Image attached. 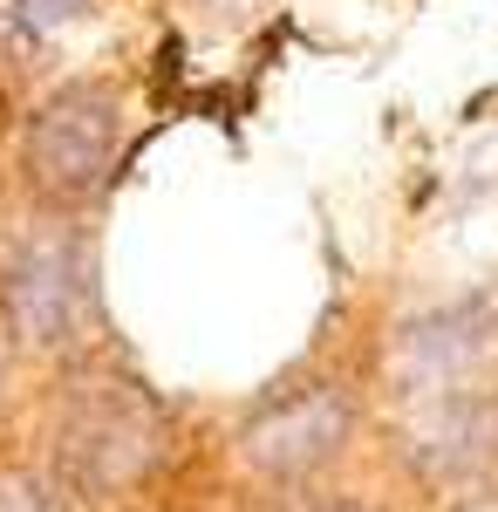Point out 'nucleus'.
<instances>
[{
  "label": "nucleus",
  "instance_id": "1",
  "mask_svg": "<svg viewBox=\"0 0 498 512\" xmlns=\"http://www.w3.org/2000/svg\"><path fill=\"white\" fill-rule=\"evenodd\" d=\"M35 451L82 512L151 506L185 465V417L151 376L116 349L48 369L35 403Z\"/></svg>",
  "mask_w": 498,
  "mask_h": 512
},
{
  "label": "nucleus",
  "instance_id": "2",
  "mask_svg": "<svg viewBox=\"0 0 498 512\" xmlns=\"http://www.w3.org/2000/svg\"><path fill=\"white\" fill-rule=\"evenodd\" d=\"M369 424H376V349H314L239 403L226 431V465L253 499L301 506L335 492Z\"/></svg>",
  "mask_w": 498,
  "mask_h": 512
},
{
  "label": "nucleus",
  "instance_id": "3",
  "mask_svg": "<svg viewBox=\"0 0 498 512\" xmlns=\"http://www.w3.org/2000/svg\"><path fill=\"white\" fill-rule=\"evenodd\" d=\"M0 335L21 369H69L110 349L96 212H48L14 198V212L0 219Z\"/></svg>",
  "mask_w": 498,
  "mask_h": 512
},
{
  "label": "nucleus",
  "instance_id": "4",
  "mask_svg": "<svg viewBox=\"0 0 498 512\" xmlns=\"http://www.w3.org/2000/svg\"><path fill=\"white\" fill-rule=\"evenodd\" d=\"M130 158V96L110 76L48 82L14 123V198L48 212H96Z\"/></svg>",
  "mask_w": 498,
  "mask_h": 512
},
{
  "label": "nucleus",
  "instance_id": "5",
  "mask_svg": "<svg viewBox=\"0 0 498 512\" xmlns=\"http://www.w3.org/2000/svg\"><path fill=\"white\" fill-rule=\"evenodd\" d=\"M376 424H383L396 478L417 499H437L458 512L498 492V383L376 403Z\"/></svg>",
  "mask_w": 498,
  "mask_h": 512
},
{
  "label": "nucleus",
  "instance_id": "6",
  "mask_svg": "<svg viewBox=\"0 0 498 512\" xmlns=\"http://www.w3.org/2000/svg\"><path fill=\"white\" fill-rule=\"evenodd\" d=\"M478 383H498V301L485 294L417 308L376 342V403L478 390Z\"/></svg>",
  "mask_w": 498,
  "mask_h": 512
},
{
  "label": "nucleus",
  "instance_id": "7",
  "mask_svg": "<svg viewBox=\"0 0 498 512\" xmlns=\"http://www.w3.org/2000/svg\"><path fill=\"white\" fill-rule=\"evenodd\" d=\"M0 512H82V506L62 492V478L28 444H7L0 451Z\"/></svg>",
  "mask_w": 498,
  "mask_h": 512
},
{
  "label": "nucleus",
  "instance_id": "8",
  "mask_svg": "<svg viewBox=\"0 0 498 512\" xmlns=\"http://www.w3.org/2000/svg\"><path fill=\"white\" fill-rule=\"evenodd\" d=\"M178 7H185V21H198V28H212V35H232V28L260 21L273 0H178Z\"/></svg>",
  "mask_w": 498,
  "mask_h": 512
},
{
  "label": "nucleus",
  "instance_id": "9",
  "mask_svg": "<svg viewBox=\"0 0 498 512\" xmlns=\"http://www.w3.org/2000/svg\"><path fill=\"white\" fill-rule=\"evenodd\" d=\"M96 0H14V14L35 28V35H55V28H69V21H82Z\"/></svg>",
  "mask_w": 498,
  "mask_h": 512
},
{
  "label": "nucleus",
  "instance_id": "10",
  "mask_svg": "<svg viewBox=\"0 0 498 512\" xmlns=\"http://www.w3.org/2000/svg\"><path fill=\"white\" fill-rule=\"evenodd\" d=\"M280 512H396V506H383V499H362V492H321V499H301V506H280Z\"/></svg>",
  "mask_w": 498,
  "mask_h": 512
},
{
  "label": "nucleus",
  "instance_id": "11",
  "mask_svg": "<svg viewBox=\"0 0 498 512\" xmlns=\"http://www.w3.org/2000/svg\"><path fill=\"white\" fill-rule=\"evenodd\" d=\"M14 396H21V355L7 349V335H0V417L14 410Z\"/></svg>",
  "mask_w": 498,
  "mask_h": 512
}]
</instances>
